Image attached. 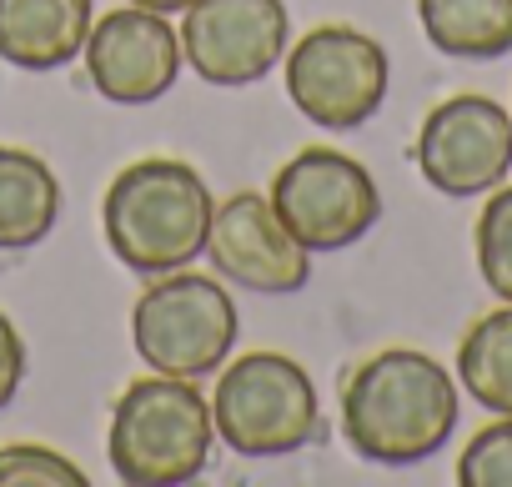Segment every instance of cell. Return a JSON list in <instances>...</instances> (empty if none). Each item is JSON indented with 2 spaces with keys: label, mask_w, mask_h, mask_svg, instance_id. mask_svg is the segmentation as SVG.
<instances>
[{
  "label": "cell",
  "mask_w": 512,
  "mask_h": 487,
  "mask_svg": "<svg viewBox=\"0 0 512 487\" xmlns=\"http://www.w3.org/2000/svg\"><path fill=\"white\" fill-rule=\"evenodd\" d=\"M216 442L211 402L186 377H136L111 407L106 457L131 487H181L206 472Z\"/></svg>",
  "instance_id": "cell-3"
},
{
  "label": "cell",
  "mask_w": 512,
  "mask_h": 487,
  "mask_svg": "<svg viewBox=\"0 0 512 487\" xmlns=\"http://www.w3.org/2000/svg\"><path fill=\"white\" fill-rule=\"evenodd\" d=\"M126 6H146V11H161V16H181L191 0H126Z\"/></svg>",
  "instance_id": "cell-20"
},
{
  "label": "cell",
  "mask_w": 512,
  "mask_h": 487,
  "mask_svg": "<svg viewBox=\"0 0 512 487\" xmlns=\"http://www.w3.org/2000/svg\"><path fill=\"white\" fill-rule=\"evenodd\" d=\"M61 221L56 171L21 146H0V252H26Z\"/></svg>",
  "instance_id": "cell-13"
},
{
  "label": "cell",
  "mask_w": 512,
  "mask_h": 487,
  "mask_svg": "<svg viewBox=\"0 0 512 487\" xmlns=\"http://www.w3.org/2000/svg\"><path fill=\"white\" fill-rule=\"evenodd\" d=\"M91 21V0H0V61L61 71L86 51Z\"/></svg>",
  "instance_id": "cell-12"
},
{
  "label": "cell",
  "mask_w": 512,
  "mask_h": 487,
  "mask_svg": "<svg viewBox=\"0 0 512 487\" xmlns=\"http://www.w3.org/2000/svg\"><path fill=\"white\" fill-rule=\"evenodd\" d=\"M267 196H272L282 226L307 252H342L382 221V191H377L372 171L357 156L332 151V146L297 151L272 176Z\"/></svg>",
  "instance_id": "cell-6"
},
{
  "label": "cell",
  "mask_w": 512,
  "mask_h": 487,
  "mask_svg": "<svg viewBox=\"0 0 512 487\" xmlns=\"http://www.w3.org/2000/svg\"><path fill=\"white\" fill-rule=\"evenodd\" d=\"M287 96L322 131H357L387 101V51L357 26H317L287 56Z\"/></svg>",
  "instance_id": "cell-7"
},
{
  "label": "cell",
  "mask_w": 512,
  "mask_h": 487,
  "mask_svg": "<svg viewBox=\"0 0 512 487\" xmlns=\"http://www.w3.org/2000/svg\"><path fill=\"white\" fill-rule=\"evenodd\" d=\"M417 21L432 51L452 61L512 56V0H417Z\"/></svg>",
  "instance_id": "cell-14"
},
{
  "label": "cell",
  "mask_w": 512,
  "mask_h": 487,
  "mask_svg": "<svg viewBox=\"0 0 512 487\" xmlns=\"http://www.w3.org/2000/svg\"><path fill=\"white\" fill-rule=\"evenodd\" d=\"M241 332V312L216 277L201 272H166L156 277L131 307V342L151 372L201 382L211 377Z\"/></svg>",
  "instance_id": "cell-5"
},
{
  "label": "cell",
  "mask_w": 512,
  "mask_h": 487,
  "mask_svg": "<svg viewBox=\"0 0 512 487\" xmlns=\"http://www.w3.org/2000/svg\"><path fill=\"white\" fill-rule=\"evenodd\" d=\"M91 477L56 447L11 442L0 447V487H86Z\"/></svg>",
  "instance_id": "cell-17"
},
{
  "label": "cell",
  "mask_w": 512,
  "mask_h": 487,
  "mask_svg": "<svg viewBox=\"0 0 512 487\" xmlns=\"http://www.w3.org/2000/svg\"><path fill=\"white\" fill-rule=\"evenodd\" d=\"M86 76L111 106H151L181 76V31L146 6H116L91 21L86 36Z\"/></svg>",
  "instance_id": "cell-11"
},
{
  "label": "cell",
  "mask_w": 512,
  "mask_h": 487,
  "mask_svg": "<svg viewBox=\"0 0 512 487\" xmlns=\"http://www.w3.org/2000/svg\"><path fill=\"white\" fill-rule=\"evenodd\" d=\"M457 382L497 417H512V302L477 317L457 342Z\"/></svg>",
  "instance_id": "cell-15"
},
{
  "label": "cell",
  "mask_w": 512,
  "mask_h": 487,
  "mask_svg": "<svg viewBox=\"0 0 512 487\" xmlns=\"http://www.w3.org/2000/svg\"><path fill=\"white\" fill-rule=\"evenodd\" d=\"M472 247H477V272L487 292L497 302H512V186H492L472 231Z\"/></svg>",
  "instance_id": "cell-16"
},
{
  "label": "cell",
  "mask_w": 512,
  "mask_h": 487,
  "mask_svg": "<svg viewBox=\"0 0 512 487\" xmlns=\"http://www.w3.org/2000/svg\"><path fill=\"white\" fill-rule=\"evenodd\" d=\"M417 171L442 196H482L512 171V116L477 91L447 96L417 131Z\"/></svg>",
  "instance_id": "cell-8"
},
{
  "label": "cell",
  "mask_w": 512,
  "mask_h": 487,
  "mask_svg": "<svg viewBox=\"0 0 512 487\" xmlns=\"http://www.w3.org/2000/svg\"><path fill=\"white\" fill-rule=\"evenodd\" d=\"M211 417L236 457H292L327 437L317 382L287 352H241L221 367Z\"/></svg>",
  "instance_id": "cell-4"
},
{
  "label": "cell",
  "mask_w": 512,
  "mask_h": 487,
  "mask_svg": "<svg viewBox=\"0 0 512 487\" xmlns=\"http://www.w3.org/2000/svg\"><path fill=\"white\" fill-rule=\"evenodd\" d=\"M181 16V56L206 86L262 81L292 41L282 0H191Z\"/></svg>",
  "instance_id": "cell-9"
},
{
  "label": "cell",
  "mask_w": 512,
  "mask_h": 487,
  "mask_svg": "<svg viewBox=\"0 0 512 487\" xmlns=\"http://www.w3.org/2000/svg\"><path fill=\"white\" fill-rule=\"evenodd\" d=\"M211 191L191 161L141 156L116 171L101 201V231L121 267L141 277H166L191 267L206 252L211 231Z\"/></svg>",
  "instance_id": "cell-2"
},
{
  "label": "cell",
  "mask_w": 512,
  "mask_h": 487,
  "mask_svg": "<svg viewBox=\"0 0 512 487\" xmlns=\"http://www.w3.org/2000/svg\"><path fill=\"white\" fill-rule=\"evenodd\" d=\"M452 427L457 382L417 347H387L367 357L342 387V437L362 462L417 467L442 452Z\"/></svg>",
  "instance_id": "cell-1"
},
{
  "label": "cell",
  "mask_w": 512,
  "mask_h": 487,
  "mask_svg": "<svg viewBox=\"0 0 512 487\" xmlns=\"http://www.w3.org/2000/svg\"><path fill=\"white\" fill-rule=\"evenodd\" d=\"M21 377H26V342L16 322L0 312V407H11V397L21 392Z\"/></svg>",
  "instance_id": "cell-19"
},
{
  "label": "cell",
  "mask_w": 512,
  "mask_h": 487,
  "mask_svg": "<svg viewBox=\"0 0 512 487\" xmlns=\"http://www.w3.org/2000/svg\"><path fill=\"white\" fill-rule=\"evenodd\" d=\"M462 487H512V417L487 422L457 457Z\"/></svg>",
  "instance_id": "cell-18"
},
{
  "label": "cell",
  "mask_w": 512,
  "mask_h": 487,
  "mask_svg": "<svg viewBox=\"0 0 512 487\" xmlns=\"http://www.w3.org/2000/svg\"><path fill=\"white\" fill-rule=\"evenodd\" d=\"M206 257L216 277L262 297H292L312 282V252L282 226L272 196L262 191H236L211 211Z\"/></svg>",
  "instance_id": "cell-10"
}]
</instances>
